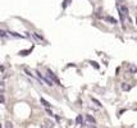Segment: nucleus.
Returning <instances> with one entry per match:
<instances>
[{"label": "nucleus", "mask_w": 137, "mask_h": 128, "mask_svg": "<svg viewBox=\"0 0 137 128\" xmlns=\"http://www.w3.org/2000/svg\"><path fill=\"white\" fill-rule=\"evenodd\" d=\"M118 10H119V13H120L122 21H124V18L128 16V9H127V6H124V5H118Z\"/></svg>", "instance_id": "obj_1"}, {"label": "nucleus", "mask_w": 137, "mask_h": 128, "mask_svg": "<svg viewBox=\"0 0 137 128\" xmlns=\"http://www.w3.org/2000/svg\"><path fill=\"white\" fill-rule=\"evenodd\" d=\"M36 74H37V77H39V78H41L44 82H45V83H46L48 86H53V81L51 79H49L48 77H45V76H42V74L41 73H39V72H36Z\"/></svg>", "instance_id": "obj_2"}, {"label": "nucleus", "mask_w": 137, "mask_h": 128, "mask_svg": "<svg viewBox=\"0 0 137 128\" xmlns=\"http://www.w3.org/2000/svg\"><path fill=\"white\" fill-rule=\"evenodd\" d=\"M46 72L49 73V74H48V76H49V77L51 78V81H53V82H55V83H56V85H59V86H60V81H59V79H58V78H56V77L54 76V73H53V72H51L50 69H46Z\"/></svg>", "instance_id": "obj_3"}, {"label": "nucleus", "mask_w": 137, "mask_h": 128, "mask_svg": "<svg viewBox=\"0 0 137 128\" xmlns=\"http://www.w3.org/2000/svg\"><path fill=\"white\" fill-rule=\"evenodd\" d=\"M25 73L27 74V76H29V77H32V78H35V79H37V78H39V77H37V76H36V74H33V72H32L31 69H29V68H28V67H25ZM37 81H39V79H37Z\"/></svg>", "instance_id": "obj_4"}, {"label": "nucleus", "mask_w": 137, "mask_h": 128, "mask_svg": "<svg viewBox=\"0 0 137 128\" xmlns=\"http://www.w3.org/2000/svg\"><path fill=\"white\" fill-rule=\"evenodd\" d=\"M85 119H86V123H90V124H95L96 123V120H95V118L92 117V115H86L85 117Z\"/></svg>", "instance_id": "obj_5"}, {"label": "nucleus", "mask_w": 137, "mask_h": 128, "mask_svg": "<svg viewBox=\"0 0 137 128\" xmlns=\"http://www.w3.org/2000/svg\"><path fill=\"white\" fill-rule=\"evenodd\" d=\"M104 18V21H106V22H110L111 25H115L117 23V21L114 19L113 17H110V16H105V17H103Z\"/></svg>", "instance_id": "obj_6"}, {"label": "nucleus", "mask_w": 137, "mask_h": 128, "mask_svg": "<svg viewBox=\"0 0 137 128\" xmlns=\"http://www.w3.org/2000/svg\"><path fill=\"white\" fill-rule=\"evenodd\" d=\"M45 124H48V128H53V127H54V123H53L50 119H45Z\"/></svg>", "instance_id": "obj_7"}, {"label": "nucleus", "mask_w": 137, "mask_h": 128, "mask_svg": "<svg viewBox=\"0 0 137 128\" xmlns=\"http://www.w3.org/2000/svg\"><path fill=\"white\" fill-rule=\"evenodd\" d=\"M5 91V83H4V81L0 82V94H3Z\"/></svg>", "instance_id": "obj_8"}, {"label": "nucleus", "mask_w": 137, "mask_h": 128, "mask_svg": "<svg viewBox=\"0 0 137 128\" xmlns=\"http://www.w3.org/2000/svg\"><path fill=\"white\" fill-rule=\"evenodd\" d=\"M41 102H42V105H44L45 108H48V109L50 108V104H49V102H48L46 100H45V99H41Z\"/></svg>", "instance_id": "obj_9"}, {"label": "nucleus", "mask_w": 137, "mask_h": 128, "mask_svg": "<svg viewBox=\"0 0 137 128\" xmlns=\"http://www.w3.org/2000/svg\"><path fill=\"white\" fill-rule=\"evenodd\" d=\"M129 88H131V86H127V83H123V85H122V90H124V91H128Z\"/></svg>", "instance_id": "obj_10"}, {"label": "nucleus", "mask_w": 137, "mask_h": 128, "mask_svg": "<svg viewBox=\"0 0 137 128\" xmlns=\"http://www.w3.org/2000/svg\"><path fill=\"white\" fill-rule=\"evenodd\" d=\"M28 52H31V50H26V51H21V52H19V55H22V56H25V55H28Z\"/></svg>", "instance_id": "obj_11"}, {"label": "nucleus", "mask_w": 137, "mask_h": 128, "mask_svg": "<svg viewBox=\"0 0 137 128\" xmlns=\"http://www.w3.org/2000/svg\"><path fill=\"white\" fill-rule=\"evenodd\" d=\"M76 123H77V124H81V123H82V117H81V115L77 117V119H76Z\"/></svg>", "instance_id": "obj_12"}, {"label": "nucleus", "mask_w": 137, "mask_h": 128, "mask_svg": "<svg viewBox=\"0 0 137 128\" xmlns=\"http://www.w3.org/2000/svg\"><path fill=\"white\" fill-rule=\"evenodd\" d=\"M92 101H94V102H95V104L97 105V106H99V108H101V106H103V105H101V102H100V101H97L96 99H92Z\"/></svg>", "instance_id": "obj_13"}, {"label": "nucleus", "mask_w": 137, "mask_h": 128, "mask_svg": "<svg viewBox=\"0 0 137 128\" xmlns=\"http://www.w3.org/2000/svg\"><path fill=\"white\" fill-rule=\"evenodd\" d=\"M5 128H13L12 122H6V123H5Z\"/></svg>", "instance_id": "obj_14"}, {"label": "nucleus", "mask_w": 137, "mask_h": 128, "mask_svg": "<svg viewBox=\"0 0 137 128\" xmlns=\"http://www.w3.org/2000/svg\"><path fill=\"white\" fill-rule=\"evenodd\" d=\"M1 102H4V97H3V95H0V104Z\"/></svg>", "instance_id": "obj_15"}, {"label": "nucleus", "mask_w": 137, "mask_h": 128, "mask_svg": "<svg viewBox=\"0 0 137 128\" xmlns=\"http://www.w3.org/2000/svg\"><path fill=\"white\" fill-rule=\"evenodd\" d=\"M91 64H92V65L95 67V68H97V69H99V65H97L96 63H94V62H91Z\"/></svg>", "instance_id": "obj_16"}, {"label": "nucleus", "mask_w": 137, "mask_h": 128, "mask_svg": "<svg viewBox=\"0 0 137 128\" xmlns=\"http://www.w3.org/2000/svg\"><path fill=\"white\" fill-rule=\"evenodd\" d=\"M69 3H71V0H65V3H64V6H65V5H69Z\"/></svg>", "instance_id": "obj_17"}, {"label": "nucleus", "mask_w": 137, "mask_h": 128, "mask_svg": "<svg viewBox=\"0 0 137 128\" xmlns=\"http://www.w3.org/2000/svg\"><path fill=\"white\" fill-rule=\"evenodd\" d=\"M0 128H3V127H1V124H0Z\"/></svg>", "instance_id": "obj_18"}]
</instances>
